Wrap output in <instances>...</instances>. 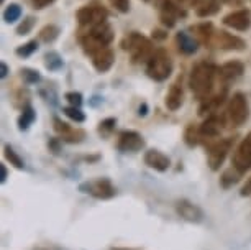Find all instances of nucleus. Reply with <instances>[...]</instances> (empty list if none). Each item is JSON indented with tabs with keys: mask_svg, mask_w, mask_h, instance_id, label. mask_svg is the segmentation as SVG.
Listing matches in <instances>:
<instances>
[{
	"mask_svg": "<svg viewBox=\"0 0 251 250\" xmlns=\"http://www.w3.org/2000/svg\"><path fill=\"white\" fill-rule=\"evenodd\" d=\"M64 97L73 107H80V104H82V96L79 92H68Z\"/></svg>",
	"mask_w": 251,
	"mask_h": 250,
	"instance_id": "obj_35",
	"label": "nucleus"
},
{
	"mask_svg": "<svg viewBox=\"0 0 251 250\" xmlns=\"http://www.w3.org/2000/svg\"><path fill=\"white\" fill-rule=\"evenodd\" d=\"M110 5L120 13H128L130 12V0H108Z\"/></svg>",
	"mask_w": 251,
	"mask_h": 250,
	"instance_id": "obj_33",
	"label": "nucleus"
},
{
	"mask_svg": "<svg viewBox=\"0 0 251 250\" xmlns=\"http://www.w3.org/2000/svg\"><path fill=\"white\" fill-rule=\"evenodd\" d=\"M20 17H22V7L18 3H10L3 10V20H5V23H13L20 20Z\"/></svg>",
	"mask_w": 251,
	"mask_h": 250,
	"instance_id": "obj_27",
	"label": "nucleus"
},
{
	"mask_svg": "<svg viewBox=\"0 0 251 250\" xmlns=\"http://www.w3.org/2000/svg\"><path fill=\"white\" fill-rule=\"evenodd\" d=\"M7 180V168L5 165H0V181H5Z\"/></svg>",
	"mask_w": 251,
	"mask_h": 250,
	"instance_id": "obj_43",
	"label": "nucleus"
},
{
	"mask_svg": "<svg viewBox=\"0 0 251 250\" xmlns=\"http://www.w3.org/2000/svg\"><path fill=\"white\" fill-rule=\"evenodd\" d=\"M53 2H54V0H31L33 7H35L36 10H41V8H45V7L51 5Z\"/></svg>",
	"mask_w": 251,
	"mask_h": 250,
	"instance_id": "obj_38",
	"label": "nucleus"
},
{
	"mask_svg": "<svg viewBox=\"0 0 251 250\" xmlns=\"http://www.w3.org/2000/svg\"><path fill=\"white\" fill-rule=\"evenodd\" d=\"M184 102V91L179 83H174L168 91V96H166V107L169 111H177L179 107L182 106Z\"/></svg>",
	"mask_w": 251,
	"mask_h": 250,
	"instance_id": "obj_20",
	"label": "nucleus"
},
{
	"mask_svg": "<svg viewBox=\"0 0 251 250\" xmlns=\"http://www.w3.org/2000/svg\"><path fill=\"white\" fill-rule=\"evenodd\" d=\"M33 120H35V112H33L31 107H26V109L23 111V114L20 115V119H18V127H20L22 130H26L28 127L33 124Z\"/></svg>",
	"mask_w": 251,
	"mask_h": 250,
	"instance_id": "obj_30",
	"label": "nucleus"
},
{
	"mask_svg": "<svg viewBox=\"0 0 251 250\" xmlns=\"http://www.w3.org/2000/svg\"><path fill=\"white\" fill-rule=\"evenodd\" d=\"M225 91H222L219 94H215V96H210L205 101H202L201 107H199V114L201 115H212V114H217L220 109V106L225 102Z\"/></svg>",
	"mask_w": 251,
	"mask_h": 250,
	"instance_id": "obj_18",
	"label": "nucleus"
},
{
	"mask_svg": "<svg viewBox=\"0 0 251 250\" xmlns=\"http://www.w3.org/2000/svg\"><path fill=\"white\" fill-rule=\"evenodd\" d=\"M54 130L61 135V139L66 141H71V143L80 141L84 137H86V134H84L82 130L74 129V127H71L69 124H66V122L59 120V119H54Z\"/></svg>",
	"mask_w": 251,
	"mask_h": 250,
	"instance_id": "obj_15",
	"label": "nucleus"
},
{
	"mask_svg": "<svg viewBox=\"0 0 251 250\" xmlns=\"http://www.w3.org/2000/svg\"><path fill=\"white\" fill-rule=\"evenodd\" d=\"M87 33H91L94 38H96L97 41H100V43L105 45V46L110 45L112 40H113V30L107 22L99 23V25L94 27V28H89Z\"/></svg>",
	"mask_w": 251,
	"mask_h": 250,
	"instance_id": "obj_21",
	"label": "nucleus"
},
{
	"mask_svg": "<svg viewBox=\"0 0 251 250\" xmlns=\"http://www.w3.org/2000/svg\"><path fill=\"white\" fill-rule=\"evenodd\" d=\"M117 250H125V249H117Z\"/></svg>",
	"mask_w": 251,
	"mask_h": 250,
	"instance_id": "obj_45",
	"label": "nucleus"
},
{
	"mask_svg": "<svg viewBox=\"0 0 251 250\" xmlns=\"http://www.w3.org/2000/svg\"><path fill=\"white\" fill-rule=\"evenodd\" d=\"M231 143H233V140L231 139H220V140H217V141H214V143L208 145L207 162H208V167L214 169V171L220 169V167L224 165L226 155L230 153Z\"/></svg>",
	"mask_w": 251,
	"mask_h": 250,
	"instance_id": "obj_6",
	"label": "nucleus"
},
{
	"mask_svg": "<svg viewBox=\"0 0 251 250\" xmlns=\"http://www.w3.org/2000/svg\"><path fill=\"white\" fill-rule=\"evenodd\" d=\"M159 18H161V23L168 28H173L176 25V20H177V18H174L173 15H168V13H159Z\"/></svg>",
	"mask_w": 251,
	"mask_h": 250,
	"instance_id": "obj_36",
	"label": "nucleus"
},
{
	"mask_svg": "<svg viewBox=\"0 0 251 250\" xmlns=\"http://www.w3.org/2000/svg\"><path fill=\"white\" fill-rule=\"evenodd\" d=\"M145 163L148 165L150 168L156 169V171H166L169 167H171V162L166 157L164 153H161L159 150H148L145 153Z\"/></svg>",
	"mask_w": 251,
	"mask_h": 250,
	"instance_id": "obj_16",
	"label": "nucleus"
},
{
	"mask_svg": "<svg viewBox=\"0 0 251 250\" xmlns=\"http://www.w3.org/2000/svg\"><path fill=\"white\" fill-rule=\"evenodd\" d=\"M80 191L87 193V194H91L94 197H99V199H108V197L115 196V188L105 178L84 183V185H80Z\"/></svg>",
	"mask_w": 251,
	"mask_h": 250,
	"instance_id": "obj_9",
	"label": "nucleus"
},
{
	"mask_svg": "<svg viewBox=\"0 0 251 250\" xmlns=\"http://www.w3.org/2000/svg\"><path fill=\"white\" fill-rule=\"evenodd\" d=\"M117 147L120 152L125 153H135L140 152L141 148L145 147V140L138 132L133 130H123L120 135H118V141H117Z\"/></svg>",
	"mask_w": 251,
	"mask_h": 250,
	"instance_id": "obj_10",
	"label": "nucleus"
},
{
	"mask_svg": "<svg viewBox=\"0 0 251 250\" xmlns=\"http://www.w3.org/2000/svg\"><path fill=\"white\" fill-rule=\"evenodd\" d=\"M231 165H233V169H236L240 174H243L248 171V169H251V132L241 140V143L238 147H236Z\"/></svg>",
	"mask_w": 251,
	"mask_h": 250,
	"instance_id": "obj_8",
	"label": "nucleus"
},
{
	"mask_svg": "<svg viewBox=\"0 0 251 250\" xmlns=\"http://www.w3.org/2000/svg\"><path fill=\"white\" fill-rule=\"evenodd\" d=\"M174 2L182 8H196L199 0H174Z\"/></svg>",
	"mask_w": 251,
	"mask_h": 250,
	"instance_id": "obj_37",
	"label": "nucleus"
},
{
	"mask_svg": "<svg viewBox=\"0 0 251 250\" xmlns=\"http://www.w3.org/2000/svg\"><path fill=\"white\" fill-rule=\"evenodd\" d=\"M243 73H245V64L238 59L228 61V63L222 64L219 68V78H220V81L225 83V84L241 78L243 76Z\"/></svg>",
	"mask_w": 251,
	"mask_h": 250,
	"instance_id": "obj_13",
	"label": "nucleus"
},
{
	"mask_svg": "<svg viewBox=\"0 0 251 250\" xmlns=\"http://www.w3.org/2000/svg\"><path fill=\"white\" fill-rule=\"evenodd\" d=\"M45 64L50 71H59L64 66L63 58L56 51H50V53L45 55Z\"/></svg>",
	"mask_w": 251,
	"mask_h": 250,
	"instance_id": "obj_26",
	"label": "nucleus"
},
{
	"mask_svg": "<svg viewBox=\"0 0 251 250\" xmlns=\"http://www.w3.org/2000/svg\"><path fill=\"white\" fill-rule=\"evenodd\" d=\"M3 155H5V158H7L8 162H10V165H13L15 168L22 169L23 167H25V165H23V160H22L20 157H18L17 152L10 147V145H5V147H3Z\"/></svg>",
	"mask_w": 251,
	"mask_h": 250,
	"instance_id": "obj_28",
	"label": "nucleus"
},
{
	"mask_svg": "<svg viewBox=\"0 0 251 250\" xmlns=\"http://www.w3.org/2000/svg\"><path fill=\"white\" fill-rule=\"evenodd\" d=\"M22 78L25 79L26 83H30V84H35V83H38L41 79L40 73L35 71V69H23L22 71Z\"/></svg>",
	"mask_w": 251,
	"mask_h": 250,
	"instance_id": "obj_34",
	"label": "nucleus"
},
{
	"mask_svg": "<svg viewBox=\"0 0 251 250\" xmlns=\"http://www.w3.org/2000/svg\"><path fill=\"white\" fill-rule=\"evenodd\" d=\"M35 27V18L33 17H26L20 25L17 28V35H28L31 31V28Z\"/></svg>",
	"mask_w": 251,
	"mask_h": 250,
	"instance_id": "obj_32",
	"label": "nucleus"
},
{
	"mask_svg": "<svg viewBox=\"0 0 251 250\" xmlns=\"http://www.w3.org/2000/svg\"><path fill=\"white\" fill-rule=\"evenodd\" d=\"M0 68H2V73H0V76L2 78H7V74H8V66L5 63H2L0 64Z\"/></svg>",
	"mask_w": 251,
	"mask_h": 250,
	"instance_id": "obj_44",
	"label": "nucleus"
},
{
	"mask_svg": "<svg viewBox=\"0 0 251 250\" xmlns=\"http://www.w3.org/2000/svg\"><path fill=\"white\" fill-rule=\"evenodd\" d=\"M184 140H186V143L189 145V147H197V145L201 143V140H202L201 129H199L197 125H194V124H189L186 132H184Z\"/></svg>",
	"mask_w": 251,
	"mask_h": 250,
	"instance_id": "obj_24",
	"label": "nucleus"
},
{
	"mask_svg": "<svg viewBox=\"0 0 251 250\" xmlns=\"http://www.w3.org/2000/svg\"><path fill=\"white\" fill-rule=\"evenodd\" d=\"M113 125H115V120L113 119H107V120H103L102 124H100V132L102 130H112L113 129Z\"/></svg>",
	"mask_w": 251,
	"mask_h": 250,
	"instance_id": "obj_39",
	"label": "nucleus"
},
{
	"mask_svg": "<svg viewBox=\"0 0 251 250\" xmlns=\"http://www.w3.org/2000/svg\"><path fill=\"white\" fill-rule=\"evenodd\" d=\"M64 114L68 115L71 120H74V122H84V120H86V115H84L82 112H80L79 107H73V106L66 107Z\"/></svg>",
	"mask_w": 251,
	"mask_h": 250,
	"instance_id": "obj_31",
	"label": "nucleus"
},
{
	"mask_svg": "<svg viewBox=\"0 0 251 250\" xmlns=\"http://www.w3.org/2000/svg\"><path fill=\"white\" fill-rule=\"evenodd\" d=\"M199 129H201L202 139H217L224 130V119L217 114H212L202 122V125Z\"/></svg>",
	"mask_w": 251,
	"mask_h": 250,
	"instance_id": "obj_14",
	"label": "nucleus"
},
{
	"mask_svg": "<svg viewBox=\"0 0 251 250\" xmlns=\"http://www.w3.org/2000/svg\"><path fill=\"white\" fill-rule=\"evenodd\" d=\"M241 196H251V178L241 188Z\"/></svg>",
	"mask_w": 251,
	"mask_h": 250,
	"instance_id": "obj_42",
	"label": "nucleus"
},
{
	"mask_svg": "<svg viewBox=\"0 0 251 250\" xmlns=\"http://www.w3.org/2000/svg\"><path fill=\"white\" fill-rule=\"evenodd\" d=\"M176 211L184 221H189V222H202L203 219V212L201 207L187 199L179 201L176 204Z\"/></svg>",
	"mask_w": 251,
	"mask_h": 250,
	"instance_id": "obj_12",
	"label": "nucleus"
},
{
	"mask_svg": "<svg viewBox=\"0 0 251 250\" xmlns=\"http://www.w3.org/2000/svg\"><path fill=\"white\" fill-rule=\"evenodd\" d=\"M210 45L219 50H226V51H243L246 48V41L243 38H240V36L225 30H215Z\"/></svg>",
	"mask_w": 251,
	"mask_h": 250,
	"instance_id": "obj_7",
	"label": "nucleus"
},
{
	"mask_svg": "<svg viewBox=\"0 0 251 250\" xmlns=\"http://www.w3.org/2000/svg\"><path fill=\"white\" fill-rule=\"evenodd\" d=\"M145 2H150V0H145Z\"/></svg>",
	"mask_w": 251,
	"mask_h": 250,
	"instance_id": "obj_46",
	"label": "nucleus"
},
{
	"mask_svg": "<svg viewBox=\"0 0 251 250\" xmlns=\"http://www.w3.org/2000/svg\"><path fill=\"white\" fill-rule=\"evenodd\" d=\"M153 38L163 41V40L168 38V33H166L164 30H153Z\"/></svg>",
	"mask_w": 251,
	"mask_h": 250,
	"instance_id": "obj_40",
	"label": "nucleus"
},
{
	"mask_svg": "<svg viewBox=\"0 0 251 250\" xmlns=\"http://www.w3.org/2000/svg\"><path fill=\"white\" fill-rule=\"evenodd\" d=\"M146 73L154 81H166L173 73V59L163 48L154 50L153 56L146 63Z\"/></svg>",
	"mask_w": 251,
	"mask_h": 250,
	"instance_id": "obj_3",
	"label": "nucleus"
},
{
	"mask_svg": "<svg viewBox=\"0 0 251 250\" xmlns=\"http://www.w3.org/2000/svg\"><path fill=\"white\" fill-rule=\"evenodd\" d=\"M220 3L228 7H241L243 5V0H220Z\"/></svg>",
	"mask_w": 251,
	"mask_h": 250,
	"instance_id": "obj_41",
	"label": "nucleus"
},
{
	"mask_svg": "<svg viewBox=\"0 0 251 250\" xmlns=\"http://www.w3.org/2000/svg\"><path fill=\"white\" fill-rule=\"evenodd\" d=\"M122 48L131 55V61H133V63H148V59L154 53L151 40H148L146 36L136 31L128 33V35L123 38Z\"/></svg>",
	"mask_w": 251,
	"mask_h": 250,
	"instance_id": "obj_2",
	"label": "nucleus"
},
{
	"mask_svg": "<svg viewBox=\"0 0 251 250\" xmlns=\"http://www.w3.org/2000/svg\"><path fill=\"white\" fill-rule=\"evenodd\" d=\"M108 12L107 8L102 5L100 2H92L84 5L82 8H79L77 13H75V18H77L80 27H87V28H94L97 27L99 23L107 22Z\"/></svg>",
	"mask_w": 251,
	"mask_h": 250,
	"instance_id": "obj_5",
	"label": "nucleus"
},
{
	"mask_svg": "<svg viewBox=\"0 0 251 250\" xmlns=\"http://www.w3.org/2000/svg\"><path fill=\"white\" fill-rule=\"evenodd\" d=\"M224 25L238 31H246L251 27V12L248 8H240V10L230 12L228 15L224 17Z\"/></svg>",
	"mask_w": 251,
	"mask_h": 250,
	"instance_id": "obj_11",
	"label": "nucleus"
},
{
	"mask_svg": "<svg viewBox=\"0 0 251 250\" xmlns=\"http://www.w3.org/2000/svg\"><path fill=\"white\" fill-rule=\"evenodd\" d=\"M113 61H115V55H113L110 46H108V48H103L102 51H99L97 55L92 56V64L99 73H107V71L113 66Z\"/></svg>",
	"mask_w": 251,
	"mask_h": 250,
	"instance_id": "obj_17",
	"label": "nucleus"
},
{
	"mask_svg": "<svg viewBox=\"0 0 251 250\" xmlns=\"http://www.w3.org/2000/svg\"><path fill=\"white\" fill-rule=\"evenodd\" d=\"M226 115L233 127H241L250 119V104L243 92H235L226 106Z\"/></svg>",
	"mask_w": 251,
	"mask_h": 250,
	"instance_id": "obj_4",
	"label": "nucleus"
},
{
	"mask_svg": "<svg viewBox=\"0 0 251 250\" xmlns=\"http://www.w3.org/2000/svg\"><path fill=\"white\" fill-rule=\"evenodd\" d=\"M36 50H38V41L31 40L25 45L18 46V48L15 50V53H17V56H20V58H28V56H31Z\"/></svg>",
	"mask_w": 251,
	"mask_h": 250,
	"instance_id": "obj_29",
	"label": "nucleus"
},
{
	"mask_svg": "<svg viewBox=\"0 0 251 250\" xmlns=\"http://www.w3.org/2000/svg\"><path fill=\"white\" fill-rule=\"evenodd\" d=\"M194 31V38L202 45H210L212 43V36L215 33V28L212 23H201L192 28Z\"/></svg>",
	"mask_w": 251,
	"mask_h": 250,
	"instance_id": "obj_22",
	"label": "nucleus"
},
{
	"mask_svg": "<svg viewBox=\"0 0 251 250\" xmlns=\"http://www.w3.org/2000/svg\"><path fill=\"white\" fill-rule=\"evenodd\" d=\"M217 76H219V68L208 61H201L192 68L189 76V87L201 102L212 96Z\"/></svg>",
	"mask_w": 251,
	"mask_h": 250,
	"instance_id": "obj_1",
	"label": "nucleus"
},
{
	"mask_svg": "<svg viewBox=\"0 0 251 250\" xmlns=\"http://www.w3.org/2000/svg\"><path fill=\"white\" fill-rule=\"evenodd\" d=\"M220 10V0H199L196 7V15L201 18H207L215 15Z\"/></svg>",
	"mask_w": 251,
	"mask_h": 250,
	"instance_id": "obj_23",
	"label": "nucleus"
},
{
	"mask_svg": "<svg viewBox=\"0 0 251 250\" xmlns=\"http://www.w3.org/2000/svg\"><path fill=\"white\" fill-rule=\"evenodd\" d=\"M176 43L177 48L184 55H194L199 48V41L194 38L192 35H189L187 31H179L176 35Z\"/></svg>",
	"mask_w": 251,
	"mask_h": 250,
	"instance_id": "obj_19",
	"label": "nucleus"
},
{
	"mask_svg": "<svg viewBox=\"0 0 251 250\" xmlns=\"http://www.w3.org/2000/svg\"><path fill=\"white\" fill-rule=\"evenodd\" d=\"M59 36V28L56 25H46L45 28H41L40 31V41H43V43H53V41Z\"/></svg>",
	"mask_w": 251,
	"mask_h": 250,
	"instance_id": "obj_25",
	"label": "nucleus"
}]
</instances>
